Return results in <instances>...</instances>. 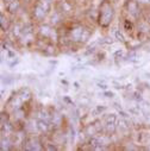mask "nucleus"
Segmentation results:
<instances>
[{"mask_svg": "<svg viewBox=\"0 0 150 151\" xmlns=\"http://www.w3.org/2000/svg\"><path fill=\"white\" fill-rule=\"evenodd\" d=\"M112 7L108 5V3H104L101 6V12H100V24L102 26H107L111 23L112 19Z\"/></svg>", "mask_w": 150, "mask_h": 151, "instance_id": "1", "label": "nucleus"}, {"mask_svg": "<svg viewBox=\"0 0 150 151\" xmlns=\"http://www.w3.org/2000/svg\"><path fill=\"white\" fill-rule=\"evenodd\" d=\"M129 10H130V12H131L132 14L136 16V12L138 11V6H137V4H136V3H130V4H129Z\"/></svg>", "mask_w": 150, "mask_h": 151, "instance_id": "3", "label": "nucleus"}, {"mask_svg": "<svg viewBox=\"0 0 150 151\" xmlns=\"http://www.w3.org/2000/svg\"><path fill=\"white\" fill-rule=\"evenodd\" d=\"M105 95H107V96H111V98H112V96H113V93H110V92H106V93H105Z\"/></svg>", "mask_w": 150, "mask_h": 151, "instance_id": "10", "label": "nucleus"}, {"mask_svg": "<svg viewBox=\"0 0 150 151\" xmlns=\"http://www.w3.org/2000/svg\"><path fill=\"white\" fill-rule=\"evenodd\" d=\"M119 114H120L123 118H128V114H126V113H125V112H123V111H120V109H119Z\"/></svg>", "mask_w": 150, "mask_h": 151, "instance_id": "9", "label": "nucleus"}, {"mask_svg": "<svg viewBox=\"0 0 150 151\" xmlns=\"http://www.w3.org/2000/svg\"><path fill=\"white\" fill-rule=\"evenodd\" d=\"M116 37H117V40H118V41L124 42V37H123V35H122L119 31H117V32H116Z\"/></svg>", "mask_w": 150, "mask_h": 151, "instance_id": "7", "label": "nucleus"}, {"mask_svg": "<svg viewBox=\"0 0 150 151\" xmlns=\"http://www.w3.org/2000/svg\"><path fill=\"white\" fill-rule=\"evenodd\" d=\"M1 27H3L5 31L9 29V22H7V19L5 18L4 14H1Z\"/></svg>", "mask_w": 150, "mask_h": 151, "instance_id": "4", "label": "nucleus"}, {"mask_svg": "<svg viewBox=\"0 0 150 151\" xmlns=\"http://www.w3.org/2000/svg\"><path fill=\"white\" fill-rule=\"evenodd\" d=\"M4 1H5V3H7V4H9V3H11V1H12V0H4Z\"/></svg>", "mask_w": 150, "mask_h": 151, "instance_id": "11", "label": "nucleus"}, {"mask_svg": "<svg viewBox=\"0 0 150 151\" xmlns=\"http://www.w3.org/2000/svg\"><path fill=\"white\" fill-rule=\"evenodd\" d=\"M18 9H19V1H17V0H12V1L9 3V5H7V11L10 13L17 12Z\"/></svg>", "mask_w": 150, "mask_h": 151, "instance_id": "2", "label": "nucleus"}, {"mask_svg": "<svg viewBox=\"0 0 150 151\" xmlns=\"http://www.w3.org/2000/svg\"><path fill=\"white\" fill-rule=\"evenodd\" d=\"M38 129H40L41 131H47V130H48V123L44 122V120H41V122L38 123Z\"/></svg>", "mask_w": 150, "mask_h": 151, "instance_id": "5", "label": "nucleus"}, {"mask_svg": "<svg viewBox=\"0 0 150 151\" xmlns=\"http://www.w3.org/2000/svg\"><path fill=\"white\" fill-rule=\"evenodd\" d=\"M106 122H107V124H113L115 122H116V116L115 114H110L107 118H106Z\"/></svg>", "mask_w": 150, "mask_h": 151, "instance_id": "6", "label": "nucleus"}, {"mask_svg": "<svg viewBox=\"0 0 150 151\" xmlns=\"http://www.w3.org/2000/svg\"><path fill=\"white\" fill-rule=\"evenodd\" d=\"M119 125H120L122 127H125V129L128 127V126H126V123H125V120H120V122H119Z\"/></svg>", "mask_w": 150, "mask_h": 151, "instance_id": "8", "label": "nucleus"}]
</instances>
